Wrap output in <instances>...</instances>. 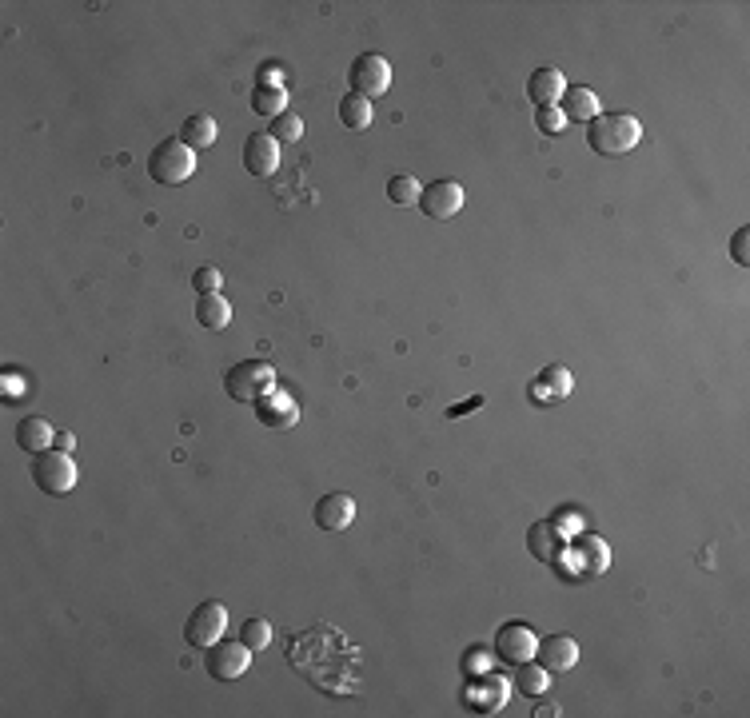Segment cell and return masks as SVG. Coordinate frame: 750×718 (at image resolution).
<instances>
[{
	"label": "cell",
	"mask_w": 750,
	"mask_h": 718,
	"mask_svg": "<svg viewBox=\"0 0 750 718\" xmlns=\"http://www.w3.org/2000/svg\"><path fill=\"white\" fill-rule=\"evenodd\" d=\"M551 567H555L559 579H567V583H587V579H595V575H603V571L611 567V547H607L599 535H587V531H583V535L559 543Z\"/></svg>",
	"instance_id": "obj_1"
},
{
	"label": "cell",
	"mask_w": 750,
	"mask_h": 718,
	"mask_svg": "<svg viewBox=\"0 0 750 718\" xmlns=\"http://www.w3.org/2000/svg\"><path fill=\"white\" fill-rule=\"evenodd\" d=\"M515 679H519V691H523V695H531V699L551 691V671H547L543 663H535V659L519 663V675H515Z\"/></svg>",
	"instance_id": "obj_24"
},
{
	"label": "cell",
	"mask_w": 750,
	"mask_h": 718,
	"mask_svg": "<svg viewBox=\"0 0 750 718\" xmlns=\"http://www.w3.org/2000/svg\"><path fill=\"white\" fill-rule=\"evenodd\" d=\"M220 284H224V276H220V268H212V264L196 268V276H192V288H196L200 296H212V292H220Z\"/></svg>",
	"instance_id": "obj_31"
},
{
	"label": "cell",
	"mask_w": 750,
	"mask_h": 718,
	"mask_svg": "<svg viewBox=\"0 0 750 718\" xmlns=\"http://www.w3.org/2000/svg\"><path fill=\"white\" fill-rule=\"evenodd\" d=\"M507 699H511V679H499L495 671L475 675V679L463 687V703H467L475 715H495V711L507 707Z\"/></svg>",
	"instance_id": "obj_9"
},
{
	"label": "cell",
	"mask_w": 750,
	"mask_h": 718,
	"mask_svg": "<svg viewBox=\"0 0 750 718\" xmlns=\"http://www.w3.org/2000/svg\"><path fill=\"white\" fill-rule=\"evenodd\" d=\"M148 172H152L156 184L176 188V184L192 180V172H196V152H192L180 136H168V140H160V144L152 148V156H148Z\"/></svg>",
	"instance_id": "obj_3"
},
{
	"label": "cell",
	"mask_w": 750,
	"mask_h": 718,
	"mask_svg": "<svg viewBox=\"0 0 750 718\" xmlns=\"http://www.w3.org/2000/svg\"><path fill=\"white\" fill-rule=\"evenodd\" d=\"M216 136H220V128H216L212 116H188L184 128H180V140H184L192 152H196V148H212Z\"/></svg>",
	"instance_id": "obj_21"
},
{
	"label": "cell",
	"mask_w": 750,
	"mask_h": 718,
	"mask_svg": "<svg viewBox=\"0 0 750 718\" xmlns=\"http://www.w3.org/2000/svg\"><path fill=\"white\" fill-rule=\"evenodd\" d=\"M32 483H36L44 495H68V491L76 487V463H72V455H68V451H56V447L40 451V455L32 459Z\"/></svg>",
	"instance_id": "obj_5"
},
{
	"label": "cell",
	"mask_w": 750,
	"mask_h": 718,
	"mask_svg": "<svg viewBox=\"0 0 750 718\" xmlns=\"http://www.w3.org/2000/svg\"><path fill=\"white\" fill-rule=\"evenodd\" d=\"M256 88H284V64L268 60V64L260 68V84H256Z\"/></svg>",
	"instance_id": "obj_34"
},
{
	"label": "cell",
	"mask_w": 750,
	"mask_h": 718,
	"mask_svg": "<svg viewBox=\"0 0 750 718\" xmlns=\"http://www.w3.org/2000/svg\"><path fill=\"white\" fill-rule=\"evenodd\" d=\"M747 244H750V228H739V232H735V240H731V260H735L739 268H747V264H750Z\"/></svg>",
	"instance_id": "obj_33"
},
{
	"label": "cell",
	"mask_w": 750,
	"mask_h": 718,
	"mask_svg": "<svg viewBox=\"0 0 750 718\" xmlns=\"http://www.w3.org/2000/svg\"><path fill=\"white\" fill-rule=\"evenodd\" d=\"M240 639H244L252 651H264V647L272 643V623H268V619H248L244 631H240Z\"/></svg>",
	"instance_id": "obj_29"
},
{
	"label": "cell",
	"mask_w": 750,
	"mask_h": 718,
	"mask_svg": "<svg viewBox=\"0 0 750 718\" xmlns=\"http://www.w3.org/2000/svg\"><path fill=\"white\" fill-rule=\"evenodd\" d=\"M487 671H495V651L471 647V651L463 655V675H467V679H475V675H487Z\"/></svg>",
	"instance_id": "obj_30"
},
{
	"label": "cell",
	"mask_w": 750,
	"mask_h": 718,
	"mask_svg": "<svg viewBox=\"0 0 750 718\" xmlns=\"http://www.w3.org/2000/svg\"><path fill=\"white\" fill-rule=\"evenodd\" d=\"M252 108H256L260 116L276 120L280 112H288V92H284V88H256V96H252Z\"/></svg>",
	"instance_id": "obj_27"
},
{
	"label": "cell",
	"mask_w": 750,
	"mask_h": 718,
	"mask_svg": "<svg viewBox=\"0 0 750 718\" xmlns=\"http://www.w3.org/2000/svg\"><path fill=\"white\" fill-rule=\"evenodd\" d=\"M252 655H256V651H252L244 639H236V643L220 639L216 647H208V651H204V667H208V675H212V679H220V683H236V679H244V675H248Z\"/></svg>",
	"instance_id": "obj_7"
},
{
	"label": "cell",
	"mask_w": 750,
	"mask_h": 718,
	"mask_svg": "<svg viewBox=\"0 0 750 718\" xmlns=\"http://www.w3.org/2000/svg\"><path fill=\"white\" fill-rule=\"evenodd\" d=\"M56 451H72L76 447V435L72 431H56V443H52Z\"/></svg>",
	"instance_id": "obj_36"
},
{
	"label": "cell",
	"mask_w": 750,
	"mask_h": 718,
	"mask_svg": "<svg viewBox=\"0 0 750 718\" xmlns=\"http://www.w3.org/2000/svg\"><path fill=\"white\" fill-rule=\"evenodd\" d=\"M563 92H567V80H563V72L559 68H535L531 72V80H527V96L539 104V108H555L559 100H563Z\"/></svg>",
	"instance_id": "obj_17"
},
{
	"label": "cell",
	"mask_w": 750,
	"mask_h": 718,
	"mask_svg": "<svg viewBox=\"0 0 750 718\" xmlns=\"http://www.w3.org/2000/svg\"><path fill=\"white\" fill-rule=\"evenodd\" d=\"M643 140V124L627 112H599L587 124V144L599 156H627Z\"/></svg>",
	"instance_id": "obj_2"
},
{
	"label": "cell",
	"mask_w": 750,
	"mask_h": 718,
	"mask_svg": "<svg viewBox=\"0 0 750 718\" xmlns=\"http://www.w3.org/2000/svg\"><path fill=\"white\" fill-rule=\"evenodd\" d=\"M244 168L252 176H272L280 168V140L268 132H252L244 140Z\"/></svg>",
	"instance_id": "obj_14"
},
{
	"label": "cell",
	"mask_w": 750,
	"mask_h": 718,
	"mask_svg": "<svg viewBox=\"0 0 750 718\" xmlns=\"http://www.w3.org/2000/svg\"><path fill=\"white\" fill-rule=\"evenodd\" d=\"M20 383H16V375H4V399H16L20 391H16Z\"/></svg>",
	"instance_id": "obj_37"
},
{
	"label": "cell",
	"mask_w": 750,
	"mask_h": 718,
	"mask_svg": "<svg viewBox=\"0 0 750 718\" xmlns=\"http://www.w3.org/2000/svg\"><path fill=\"white\" fill-rule=\"evenodd\" d=\"M535 651H539V639H535L531 627H523V623H503L499 627V635H495V659L519 667V663L535 659Z\"/></svg>",
	"instance_id": "obj_11"
},
{
	"label": "cell",
	"mask_w": 750,
	"mask_h": 718,
	"mask_svg": "<svg viewBox=\"0 0 750 718\" xmlns=\"http://www.w3.org/2000/svg\"><path fill=\"white\" fill-rule=\"evenodd\" d=\"M272 387H276V367L264 363V359H244V363L228 367V375H224V391L236 403H256Z\"/></svg>",
	"instance_id": "obj_4"
},
{
	"label": "cell",
	"mask_w": 750,
	"mask_h": 718,
	"mask_svg": "<svg viewBox=\"0 0 750 718\" xmlns=\"http://www.w3.org/2000/svg\"><path fill=\"white\" fill-rule=\"evenodd\" d=\"M268 136H276L280 144H292V140H300V136H304V120H300L296 112H280V116L272 120Z\"/></svg>",
	"instance_id": "obj_28"
},
{
	"label": "cell",
	"mask_w": 750,
	"mask_h": 718,
	"mask_svg": "<svg viewBox=\"0 0 750 718\" xmlns=\"http://www.w3.org/2000/svg\"><path fill=\"white\" fill-rule=\"evenodd\" d=\"M419 196H423V184L415 180V176H391L387 180V200L391 204H399V208H407V204H419Z\"/></svg>",
	"instance_id": "obj_26"
},
{
	"label": "cell",
	"mask_w": 750,
	"mask_h": 718,
	"mask_svg": "<svg viewBox=\"0 0 750 718\" xmlns=\"http://www.w3.org/2000/svg\"><path fill=\"white\" fill-rule=\"evenodd\" d=\"M551 527H555V535L567 543V539H575V535H583L587 531V515L579 511V507H559L551 519H547Z\"/></svg>",
	"instance_id": "obj_25"
},
{
	"label": "cell",
	"mask_w": 750,
	"mask_h": 718,
	"mask_svg": "<svg viewBox=\"0 0 750 718\" xmlns=\"http://www.w3.org/2000/svg\"><path fill=\"white\" fill-rule=\"evenodd\" d=\"M312 519H316V527H324V531H348L352 519H356V499L344 495V491H332V495H324V499L316 503Z\"/></svg>",
	"instance_id": "obj_15"
},
{
	"label": "cell",
	"mask_w": 750,
	"mask_h": 718,
	"mask_svg": "<svg viewBox=\"0 0 750 718\" xmlns=\"http://www.w3.org/2000/svg\"><path fill=\"white\" fill-rule=\"evenodd\" d=\"M256 419H260L264 427H280V431H288V427L300 423V403H296L292 391H284V387L276 383L272 391H264V395L256 399Z\"/></svg>",
	"instance_id": "obj_10"
},
{
	"label": "cell",
	"mask_w": 750,
	"mask_h": 718,
	"mask_svg": "<svg viewBox=\"0 0 750 718\" xmlns=\"http://www.w3.org/2000/svg\"><path fill=\"white\" fill-rule=\"evenodd\" d=\"M559 535H555V527L543 519V523H535L531 531H527V547H531V555L539 559V563H551L555 559V551H559Z\"/></svg>",
	"instance_id": "obj_22"
},
{
	"label": "cell",
	"mask_w": 750,
	"mask_h": 718,
	"mask_svg": "<svg viewBox=\"0 0 750 718\" xmlns=\"http://www.w3.org/2000/svg\"><path fill=\"white\" fill-rule=\"evenodd\" d=\"M559 112H563V120H579V124H591L599 112H603V104H599V92L595 88H583V84H575V88H567L563 92V100H559Z\"/></svg>",
	"instance_id": "obj_18"
},
{
	"label": "cell",
	"mask_w": 750,
	"mask_h": 718,
	"mask_svg": "<svg viewBox=\"0 0 750 718\" xmlns=\"http://www.w3.org/2000/svg\"><path fill=\"white\" fill-rule=\"evenodd\" d=\"M535 120H539V128H543L547 136H559V132H563V124H567V120H563V112H559V104H555V108H539V116H535Z\"/></svg>",
	"instance_id": "obj_32"
},
{
	"label": "cell",
	"mask_w": 750,
	"mask_h": 718,
	"mask_svg": "<svg viewBox=\"0 0 750 718\" xmlns=\"http://www.w3.org/2000/svg\"><path fill=\"white\" fill-rule=\"evenodd\" d=\"M571 387H575V379H571V371L563 367V363H547L535 379H531V387H527V395H531V403H539V407H551V403H559V399H567L571 395Z\"/></svg>",
	"instance_id": "obj_13"
},
{
	"label": "cell",
	"mask_w": 750,
	"mask_h": 718,
	"mask_svg": "<svg viewBox=\"0 0 750 718\" xmlns=\"http://www.w3.org/2000/svg\"><path fill=\"white\" fill-rule=\"evenodd\" d=\"M224 631H228V611H224V603L208 599V603H200V607L188 615V623H184V643L208 651V647H216V643L224 639Z\"/></svg>",
	"instance_id": "obj_6"
},
{
	"label": "cell",
	"mask_w": 750,
	"mask_h": 718,
	"mask_svg": "<svg viewBox=\"0 0 750 718\" xmlns=\"http://www.w3.org/2000/svg\"><path fill=\"white\" fill-rule=\"evenodd\" d=\"M16 443H20V451L40 455V451H48V447L56 443V427H52L44 415H24V419L16 423Z\"/></svg>",
	"instance_id": "obj_19"
},
{
	"label": "cell",
	"mask_w": 750,
	"mask_h": 718,
	"mask_svg": "<svg viewBox=\"0 0 750 718\" xmlns=\"http://www.w3.org/2000/svg\"><path fill=\"white\" fill-rule=\"evenodd\" d=\"M475 407H483V395H471V399H463V403L447 407V419H459V415H467V411H475Z\"/></svg>",
	"instance_id": "obj_35"
},
{
	"label": "cell",
	"mask_w": 750,
	"mask_h": 718,
	"mask_svg": "<svg viewBox=\"0 0 750 718\" xmlns=\"http://www.w3.org/2000/svg\"><path fill=\"white\" fill-rule=\"evenodd\" d=\"M196 324L208 328V332H224V328L232 324V304H228L220 292L200 296V300H196Z\"/></svg>",
	"instance_id": "obj_20"
},
{
	"label": "cell",
	"mask_w": 750,
	"mask_h": 718,
	"mask_svg": "<svg viewBox=\"0 0 750 718\" xmlns=\"http://www.w3.org/2000/svg\"><path fill=\"white\" fill-rule=\"evenodd\" d=\"M463 200H467V196H463V184H455V180H435V184L423 188L419 208H423V216H431V220H451V216H459Z\"/></svg>",
	"instance_id": "obj_12"
},
{
	"label": "cell",
	"mask_w": 750,
	"mask_h": 718,
	"mask_svg": "<svg viewBox=\"0 0 750 718\" xmlns=\"http://www.w3.org/2000/svg\"><path fill=\"white\" fill-rule=\"evenodd\" d=\"M348 80H352V92H356V96L379 100V96L391 88V64H387V56H379V52H364V56L352 60Z\"/></svg>",
	"instance_id": "obj_8"
},
{
	"label": "cell",
	"mask_w": 750,
	"mask_h": 718,
	"mask_svg": "<svg viewBox=\"0 0 750 718\" xmlns=\"http://www.w3.org/2000/svg\"><path fill=\"white\" fill-rule=\"evenodd\" d=\"M539 663L551 671V675H563V671H571L575 663H579V643L571 639V635H547V639H539Z\"/></svg>",
	"instance_id": "obj_16"
},
{
	"label": "cell",
	"mask_w": 750,
	"mask_h": 718,
	"mask_svg": "<svg viewBox=\"0 0 750 718\" xmlns=\"http://www.w3.org/2000/svg\"><path fill=\"white\" fill-rule=\"evenodd\" d=\"M372 116H375L372 100H364V96H356V92L344 96V104H340V120H344V128L364 132V128L372 124Z\"/></svg>",
	"instance_id": "obj_23"
}]
</instances>
